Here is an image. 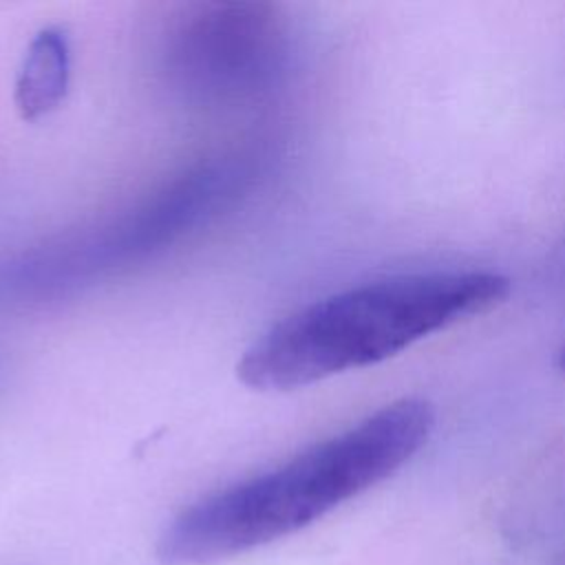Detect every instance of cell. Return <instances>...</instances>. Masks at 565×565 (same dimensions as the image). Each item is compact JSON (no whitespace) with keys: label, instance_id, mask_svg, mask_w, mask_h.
<instances>
[{"label":"cell","instance_id":"obj_1","mask_svg":"<svg viewBox=\"0 0 565 565\" xmlns=\"http://www.w3.org/2000/svg\"><path fill=\"white\" fill-rule=\"evenodd\" d=\"M433 424L419 397L386 404L285 463L194 501L166 525L157 556L166 565H207L289 536L393 475Z\"/></svg>","mask_w":565,"mask_h":565},{"label":"cell","instance_id":"obj_2","mask_svg":"<svg viewBox=\"0 0 565 565\" xmlns=\"http://www.w3.org/2000/svg\"><path fill=\"white\" fill-rule=\"evenodd\" d=\"M494 271H428L371 280L316 300L269 327L236 364L254 391H291L377 364L413 342L499 305Z\"/></svg>","mask_w":565,"mask_h":565},{"label":"cell","instance_id":"obj_3","mask_svg":"<svg viewBox=\"0 0 565 565\" xmlns=\"http://www.w3.org/2000/svg\"><path fill=\"white\" fill-rule=\"evenodd\" d=\"M254 154H218L137 203L0 260V311L26 309L117 278L205 227L254 183Z\"/></svg>","mask_w":565,"mask_h":565},{"label":"cell","instance_id":"obj_4","mask_svg":"<svg viewBox=\"0 0 565 565\" xmlns=\"http://www.w3.org/2000/svg\"><path fill=\"white\" fill-rule=\"evenodd\" d=\"M287 62V29L269 4H196L172 22L159 49L168 88L203 108L265 97L282 82Z\"/></svg>","mask_w":565,"mask_h":565},{"label":"cell","instance_id":"obj_5","mask_svg":"<svg viewBox=\"0 0 565 565\" xmlns=\"http://www.w3.org/2000/svg\"><path fill=\"white\" fill-rule=\"evenodd\" d=\"M71 77V49L64 31L42 29L26 49L15 77V108L29 121H35L55 110Z\"/></svg>","mask_w":565,"mask_h":565},{"label":"cell","instance_id":"obj_6","mask_svg":"<svg viewBox=\"0 0 565 565\" xmlns=\"http://www.w3.org/2000/svg\"><path fill=\"white\" fill-rule=\"evenodd\" d=\"M558 369L565 373V344H563V349L558 351Z\"/></svg>","mask_w":565,"mask_h":565}]
</instances>
